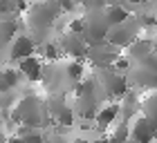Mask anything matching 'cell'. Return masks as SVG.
<instances>
[{
	"label": "cell",
	"mask_w": 157,
	"mask_h": 143,
	"mask_svg": "<svg viewBox=\"0 0 157 143\" xmlns=\"http://www.w3.org/2000/svg\"><path fill=\"white\" fill-rule=\"evenodd\" d=\"M59 16H61L59 0H36L27 9V25L34 34H45L54 27Z\"/></svg>",
	"instance_id": "cell-1"
},
{
	"label": "cell",
	"mask_w": 157,
	"mask_h": 143,
	"mask_svg": "<svg viewBox=\"0 0 157 143\" xmlns=\"http://www.w3.org/2000/svg\"><path fill=\"white\" fill-rule=\"evenodd\" d=\"M105 5H121V0H103Z\"/></svg>",
	"instance_id": "cell-26"
},
{
	"label": "cell",
	"mask_w": 157,
	"mask_h": 143,
	"mask_svg": "<svg viewBox=\"0 0 157 143\" xmlns=\"http://www.w3.org/2000/svg\"><path fill=\"white\" fill-rule=\"evenodd\" d=\"M18 74L25 76L29 83H36L40 81L43 76H45V67H43V61L38 58V56H27V58L18 61Z\"/></svg>",
	"instance_id": "cell-10"
},
{
	"label": "cell",
	"mask_w": 157,
	"mask_h": 143,
	"mask_svg": "<svg viewBox=\"0 0 157 143\" xmlns=\"http://www.w3.org/2000/svg\"><path fill=\"white\" fill-rule=\"evenodd\" d=\"M18 23L11 18H2L0 20V42H11L13 36H18Z\"/></svg>",
	"instance_id": "cell-14"
},
{
	"label": "cell",
	"mask_w": 157,
	"mask_h": 143,
	"mask_svg": "<svg viewBox=\"0 0 157 143\" xmlns=\"http://www.w3.org/2000/svg\"><path fill=\"white\" fill-rule=\"evenodd\" d=\"M124 143H132V141H124Z\"/></svg>",
	"instance_id": "cell-27"
},
{
	"label": "cell",
	"mask_w": 157,
	"mask_h": 143,
	"mask_svg": "<svg viewBox=\"0 0 157 143\" xmlns=\"http://www.w3.org/2000/svg\"><path fill=\"white\" fill-rule=\"evenodd\" d=\"M83 20V29L81 36L85 38L88 45H99V42H105V36H108V20H105V13H103V7H97V9H88Z\"/></svg>",
	"instance_id": "cell-3"
},
{
	"label": "cell",
	"mask_w": 157,
	"mask_h": 143,
	"mask_svg": "<svg viewBox=\"0 0 157 143\" xmlns=\"http://www.w3.org/2000/svg\"><path fill=\"white\" fill-rule=\"evenodd\" d=\"M11 5H13V0H0V11L11 9Z\"/></svg>",
	"instance_id": "cell-22"
},
{
	"label": "cell",
	"mask_w": 157,
	"mask_h": 143,
	"mask_svg": "<svg viewBox=\"0 0 157 143\" xmlns=\"http://www.w3.org/2000/svg\"><path fill=\"white\" fill-rule=\"evenodd\" d=\"M7 139H9V137H7V134H5L2 130H0V143H7Z\"/></svg>",
	"instance_id": "cell-25"
},
{
	"label": "cell",
	"mask_w": 157,
	"mask_h": 143,
	"mask_svg": "<svg viewBox=\"0 0 157 143\" xmlns=\"http://www.w3.org/2000/svg\"><path fill=\"white\" fill-rule=\"evenodd\" d=\"M7 143H23V139L16 134V137H9V139H7Z\"/></svg>",
	"instance_id": "cell-23"
},
{
	"label": "cell",
	"mask_w": 157,
	"mask_h": 143,
	"mask_svg": "<svg viewBox=\"0 0 157 143\" xmlns=\"http://www.w3.org/2000/svg\"><path fill=\"white\" fill-rule=\"evenodd\" d=\"M126 56L130 61H146L148 56H153V40H146V38H137L135 42L126 47Z\"/></svg>",
	"instance_id": "cell-12"
},
{
	"label": "cell",
	"mask_w": 157,
	"mask_h": 143,
	"mask_svg": "<svg viewBox=\"0 0 157 143\" xmlns=\"http://www.w3.org/2000/svg\"><path fill=\"white\" fill-rule=\"evenodd\" d=\"M83 29V20L81 18H74V20H70V25H67V31H72V34H81Z\"/></svg>",
	"instance_id": "cell-21"
},
{
	"label": "cell",
	"mask_w": 157,
	"mask_h": 143,
	"mask_svg": "<svg viewBox=\"0 0 157 143\" xmlns=\"http://www.w3.org/2000/svg\"><path fill=\"white\" fill-rule=\"evenodd\" d=\"M88 42H85V38L81 34H72V31H65L61 36V40H59V49H61V54H65L70 56L72 61H83L85 58V54H88Z\"/></svg>",
	"instance_id": "cell-8"
},
{
	"label": "cell",
	"mask_w": 157,
	"mask_h": 143,
	"mask_svg": "<svg viewBox=\"0 0 157 143\" xmlns=\"http://www.w3.org/2000/svg\"><path fill=\"white\" fill-rule=\"evenodd\" d=\"M115 130L110 132V139L108 143H124L128 141V123H121V125H112Z\"/></svg>",
	"instance_id": "cell-19"
},
{
	"label": "cell",
	"mask_w": 157,
	"mask_h": 143,
	"mask_svg": "<svg viewBox=\"0 0 157 143\" xmlns=\"http://www.w3.org/2000/svg\"><path fill=\"white\" fill-rule=\"evenodd\" d=\"M52 143H67V141L63 139V137H54V139H52Z\"/></svg>",
	"instance_id": "cell-24"
},
{
	"label": "cell",
	"mask_w": 157,
	"mask_h": 143,
	"mask_svg": "<svg viewBox=\"0 0 157 143\" xmlns=\"http://www.w3.org/2000/svg\"><path fill=\"white\" fill-rule=\"evenodd\" d=\"M56 123H59V125H63V127H67V125H72L74 123V107H63V110H59V112H56Z\"/></svg>",
	"instance_id": "cell-18"
},
{
	"label": "cell",
	"mask_w": 157,
	"mask_h": 143,
	"mask_svg": "<svg viewBox=\"0 0 157 143\" xmlns=\"http://www.w3.org/2000/svg\"><path fill=\"white\" fill-rule=\"evenodd\" d=\"M83 72H85V67L81 61H70L65 65V78L70 83H78L83 78Z\"/></svg>",
	"instance_id": "cell-16"
},
{
	"label": "cell",
	"mask_w": 157,
	"mask_h": 143,
	"mask_svg": "<svg viewBox=\"0 0 157 143\" xmlns=\"http://www.w3.org/2000/svg\"><path fill=\"white\" fill-rule=\"evenodd\" d=\"M94 83L105 92V96L110 98H121L128 94V78L126 74H119V72H115L112 67H101L97 69V78Z\"/></svg>",
	"instance_id": "cell-4"
},
{
	"label": "cell",
	"mask_w": 157,
	"mask_h": 143,
	"mask_svg": "<svg viewBox=\"0 0 157 143\" xmlns=\"http://www.w3.org/2000/svg\"><path fill=\"white\" fill-rule=\"evenodd\" d=\"M155 137H157L155 119L139 116L128 127V141H132V143H155Z\"/></svg>",
	"instance_id": "cell-7"
},
{
	"label": "cell",
	"mask_w": 157,
	"mask_h": 143,
	"mask_svg": "<svg viewBox=\"0 0 157 143\" xmlns=\"http://www.w3.org/2000/svg\"><path fill=\"white\" fill-rule=\"evenodd\" d=\"M103 13H105V20H108L110 27L121 25V23H126V20L130 18V11H128L124 5H105Z\"/></svg>",
	"instance_id": "cell-13"
},
{
	"label": "cell",
	"mask_w": 157,
	"mask_h": 143,
	"mask_svg": "<svg viewBox=\"0 0 157 143\" xmlns=\"http://www.w3.org/2000/svg\"><path fill=\"white\" fill-rule=\"evenodd\" d=\"M43 52H45V58H47V61H56V58L61 56V49H59L56 42H45Z\"/></svg>",
	"instance_id": "cell-20"
},
{
	"label": "cell",
	"mask_w": 157,
	"mask_h": 143,
	"mask_svg": "<svg viewBox=\"0 0 157 143\" xmlns=\"http://www.w3.org/2000/svg\"><path fill=\"white\" fill-rule=\"evenodd\" d=\"M119 119H121V110H119V103H115V101L101 105V107L97 110V114H94V121H97V125L101 127V130L112 127Z\"/></svg>",
	"instance_id": "cell-11"
},
{
	"label": "cell",
	"mask_w": 157,
	"mask_h": 143,
	"mask_svg": "<svg viewBox=\"0 0 157 143\" xmlns=\"http://www.w3.org/2000/svg\"><path fill=\"white\" fill-rule=\"evenodd\" d=\"M141 116H148V119H155V112H157V96H155V92L151 90L148 92V96L141 98Z\"/></svg>",
	"instance_id": "cell-15"
},
{
	"label": "cell",
	"mask_w": 157,
	"mask_h": 143,
	"mask_svg": "<svg viewBox=\"0 0 157 143\" xmlns=\"http://www.w3.org/2000/svg\"><path fill=\"white\" fill-rule=\"evenodd\" d=\"M119 54H121V49L112 47L110 42H99V45H90V47H88L85 58H88L97 69H101V67H110L112 63L117 61Z\"/></svg>",
	"instance_id": "cell-6"
},
{
	"label": "cell",
	"mask_w": 157,
	"mask_h": 143,
	"mask_svg": "<svg viewBox=\"0 0 157 143\" xmlns=\"http://www.w3.org/2000/svg\"><path fill=\"white\" fill-rule=\"evenodd\" d=\"M34 54H36V42H34V38H29V36H25V34L13 36V38H11L9 58L13 63L23 61V58H27V56H34Z\"/></svg>",
	"instance_id": "cell-9"
},
{
	"label": "cell",
	"mask_w": 157,
	"mask_h": 143,
	"mask_svg": "<svg viewBox=\"0 0 157 143\" xmlns=\"http://www.w3.org/2000/svg\"><path fill=\"white\" fill-rule=\"evenodd\" d=\"M18 137L23 139V143H45L43 134L38 132V127H27V125H23L18 130Z\"/></svg>",
	"instance_id": "cell-17"
},
{
	"label": "cell",
	"mask_w": 157,
	"mask_h": 143,
	"mask_svg": "<svg viewBox=\"0 0 157 143\" xmlns=\"http://www.w3.org/2000/svg\"><path fill=\"white\" fill-rule=\"evenodd\" d=\"M11 116L16 123H23L27 127H40L47 123V107L45 103L40 101V98L36 96H25L20 98V101L16 103V107H13Z\"/></svg>",
	"instance_id": "cell-2"
},
{
	"label": "cell",
	"mask_w": 157,
	"mask_h": 143,
	"mask_svg": "<svg viewBox=\"0 0 157 143\" xmlns=\"http://www.w3.org/2000/svg\"><path fill=\"white\" fill-rule=\"evenodd\" d=\"M139 34H141V29H139L137 20L130 16L126 23L110 27V29H108V36H105V42H110V45L117 47V49H126L130 42H135V40L139 38Z\"/></svg>",
	"instance_id": "cell-5"
}]
</instances>
